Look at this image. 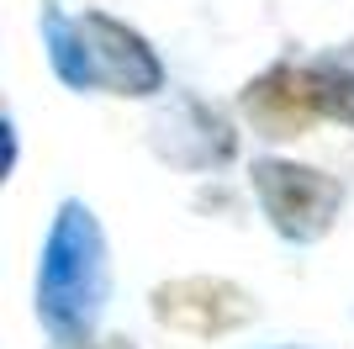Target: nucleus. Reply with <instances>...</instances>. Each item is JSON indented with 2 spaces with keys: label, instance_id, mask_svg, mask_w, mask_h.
<instances>
[{
  "label": "nucleus",
  "instance_id": "f257e3e1",
  "mask_svg": "<svg viewBox=\"0 0 354 349\" xmlns=\"http://www.w3.org/2000/svg\"><path fill=\"white\" fill-rule=\"evenodd\" d=\"M106 291V233L85 202H64L37 265V318L53 344H90Z\"/></svg>",
  "mask_w": 354,
  "mask_h": 349
},
{
  "label": "nucleus",
  "instance_id": "f03ea898",
  "mask_svg": "<svg viewBox=\"0 0 354 349\" xmlns=\"http://www.w3.org/2000/svg\"><path fill=\"white\" fill-rule=\"evenodd\" d=\"M48 58L69 90H111V96H153L164 85V69L153 48L117 16H43Z\"/></svg>",
  "mask_w": 354,
  "mask_h": 349
},
{
  "label": "nucleus",
  "instance_id": "7ed1b4c3",
  "mask_svg": "<svg viewBox=\"0 0 354 349\" xmlns=\"http://www.w3.org/2000/svg\"><path fill=\"white\" fill-rule=\"evenodd\" d=\"M243 116L270 138H296L317 116L354 122V69H339V64H323V69H296V64L265 69L243 90Z\"/></svg>",
  "mask_w": 354,
  "mask_h": 349
},
{
  "label": "nucleus",
  "instance_id": "20e7f679",
  "mask_svg": "<svg viewBox=\"0 0 354 349\" xmlns=\"http://www.w3.org/2000/svg\"><path fill=\"white\" fill-rule=\"evenodd\" d=\"M254 190L265 202V217L275 233H286L291 244H312L333 228L344 206V186L323 170L291 159H254Z\"/></svg>",
  "mask_w": 354,
  "mask_h": 349
},
{
  "label": "nucleus",
  "instance_id": "39448f33",
  "mask_svg": "<svg viewBox=\"0 0 354 349\" xmlns=\"http://www.w3.org/2000/svg\"><path fill=\"white\" fill-rule=\"evenodd\" d=\"M153 312H159V323H169L180 334L217 339V334L243 328L254 318V302H249V291L227 286L217 276H191V280H164L153 291Z\"/></svg>",
  "mask_w": 354,
  "mask_h": 349
},
{
  "label": "nucleus",
  "instance_id": "423d86ee",
  "mask_svg": "<svg viewBox=\"0 0 354 349\" xmlns=\"http://www.w3.org/2000/svg\"><path fill=\"white\" fill-rule=\"evenodd\" d=\"M64 349H133L127 339H95V344H64Z\"/></svg>",
  "mask_w": 354,
  "mask_h": 349
}]
</instances>
